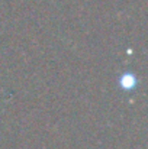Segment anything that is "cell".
I'll return each mask as SVG.
<instances>
[{
    "label": "cell",
    "instance_id": "obj_1",
    "mask_svg": "<svg viewBox=\"0 0 148 149\" xmlns=\"http://www.w3.org/2000/svg\"><path fill=\"white\" fill-rule=\"evenodd\" d=\"M135 84H137V78L132 75V74H125V75H122V78H121V86H122V88H125V90H131V88H134L135 87Z\"/></svg>",
    "mask_w": 148,
    "mask_h": 149
}]
</instances>
